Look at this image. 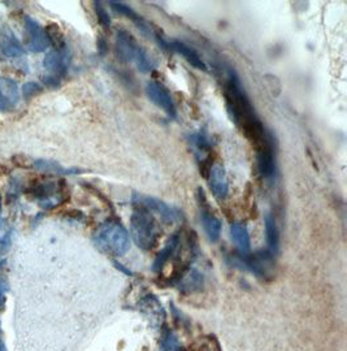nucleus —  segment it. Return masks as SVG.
Returning <instances> with one entry per match:
<instances>
[{"label": "nucleus", "instance_id": "obj_26", "mask_svg": "<svg viewBox=\"0 0 347 351\" xmlns=\"http://www.w3.org/2000/svg\"><path fill=\"white\" fill-rule=\"evenodd\" d=\"M94 11H95V14H97L99 25L101 27H104V29H110L111 27V17H110V14L107 12L104 4L100 3V1H95L94 3Z\"/></svg>", "mask_w": 347, "mask_h": 351}, {"label": "nucleus", "instance_id": "obj_31", "mask_svg": "<svg viewBox=\"0 0 347 351\" xmlns=\"http://www.w3.org/2000/svg\"><path fill=\"white\" fill-rule=\"evenodd\" d=\"M0 351H7V349H5V346H4V343L0 341Z\"/></svg>", "mask_w": 347, "mask_h": 351}, {"label": "nucleus", "instance_id": "obj_32", "mask_svg": "<svg viewBox=\"0 0 347 351\" xmlns=\"http://www.w3.org/2000/svg\"><path fill=\"white\" fill-rule=\"evenodd\" d=\"M0 215H1V198H0Z\"/></svg>", "mask_w": 347, "mask_h": 351}, {"label": "nucleus", "instance_id": "obj_3", "mask_svg": "<svg viewBox=\"0 0 347 351\" xmlns=\"http://www.w3.org/2000/svg\"><path fill=\"white\" fill-rule=\"evenodd\" d=\"M130 232L136 246L145 251L155 249L161 234L160 228L154 217V213L136 204H134V210L130 217Z\"/></svg>", "mask_w": 347, "mask_h": 351}, {"label": "nucleus", "instance_id": "obj_14", "mask_svg": "<svg viewBox=\"0 0 347 351\" xmlns=\"http://www.w3.org/2000/svg\"><path fill=\"white\" fill-rule=\"evenodd\" d=\"M207 181L208 185L211 189L212 194L215 195L216 199L223 201L228 194H229V182H228V177H226V172L222 164H213L208 175H207Z\"/></svg>", "mask_w": 347, "mask_h": 351}, {"label": "nucleus", "instance_id": "obj_23", "mask_svg": "<svg viewBox=\"0 0 347 351\" xmlns=\"http://www.w3.org/2000/svg\"><path fill=\"white\" fill-rule=\"evenodd\" d=\"M265 237L268 243V251L276 255L280 247V232L272 215H267L265 217Z\"/></svg>", "mask_w": 347, "mask_h": 351}, {"label": "nucleus", "instance_id": "obj_16", "mask_svg": "<svg viewBox=\"0 0 347 351\" xmlns=\"http://www.w3.org/2000/svg\"><path fill=\"white\" fill-rule=\"evenodd\" d=\"M110 5L112 10L116 13H120L121 16H125L126 19H129L134 25L142 32V34H145L146 37H154L155 32L152 30V27L149 23L146 21V19L143 16H141L139 13L136 12L132 7L126 5L121 1H111Z\"/></svg>", "mask_w": 347, "mask_h": 351}, {"label": "nucleus", "instance_id": "obj_13", "mask_svg": "<svg viewBox=\"0 0 347 351\" xmlns=\"http://www.w3.org/2000/svg\"><path fill=\"white\" fill-rule=\"evenodd\" d=\"M0 52L10 59L21 58L25 53L24 46L14 34L11 26L3 25L0 27Z\"/></svg>", "mask_w": 347, "mask_h": 351}, {"label": "nucleus", "instance_id": "obj_17", "mask_svg": "<svg viewBox=\"0 0 347 351\" xmlns=\"http://www.w3.org/2000/svg\"><path fill=\"white\" fill-rule=\"evenodd\" d=\"M168 51H174L176 53L181 55L187 63L190 64L191 66L197 68L199 71H203V72L207 71V65L203 62V59L199 56L198 52L194 49H191L190 46H187V43H184L178 39L168 40Z\"/></svg>", "mask_w": 347, "mask_h": 351}, {"label": "nucleus", "instance_id": "obj_2", "mask_svg": "<svg viewBox=\"0 0 347 351\" xmlns=\"http://www.w3.org/2000/svg\"><path fill=\"white\" fill-rule=\"evenodd\" d=\"M27 198L36 202L40 208L52 210L69 199L68 184L62 178H39L25 189Z\"/></svg>", "mask_w": 347, "mask_h": 351}, {"label": "nucleus", "instance_id": "obj_10", "mask_svg": "<svg viewBox=\"0 0 347 351\" xmlns=\"http://www.w3.org/2000/svg\"><path fill=\"white\" fill-rule=\"evenodd\" d=\"M146 94L156 107H159L168 117H177V108L174 104L171 91L159 81H149L146 84Z\"/></svg>", "mask_w": 347, "mask_h": 351}, {"label": "nucleus", "instance_id": "obj_27", "mask_svg": "<svg viewBox=\"0 0 347 351\" xmlns=\"http://www.w3.org/2000/svg\"><path fill=\"white\" fill-rule=\"evenodd\" d=\"M43 91V86L39 82H26L23 85V97L26 101L33 99L34 97L39 95Z\"/></svg>", "mask_w": 347, "mask_h": 351}, {"label": "nucleus", "instance_id": "obj_5", "mask_svg": "<svg viewBox=\"0 0 347 351\" xmlns=\"http://www.w3.org/2000/svg\"><path fill=\"white\" fill-rule=\"evenodd\" d=\"M71 63L72 52L68 46L50 51L43 60V68L46 71V75L42 77V82L49 88H55L60 86L62 78L68 73Z\"/></svg>", "mask_w": 347, "mask_h": 351}, {"label": "nucleus", "instance_id": "obj_29", "mask_svg": "<svg viewBox=\"0 0 347 351\" xmlns=\"http://www.w3.org/2000/svg\"><path fill=\"white\" fill-rule=\"evenodd\" d=\"M13 163L20 168H33V162L26 160L25 155H16L12 159Z\"/></svg>", "mask_w": 347, "mask_h": 351}, {"label": "nucleus", "instance_id": "obj_25", "mask_svg": "<svg viewBox=\"0 0 347 351\" xmlns=\"http://www.w3.org/2000/svg\"><path fill=\"white\" fill-rule=\"evenodd\" d=\"M8 293V280H7V267L5 262H0V310L4 307Z\"/></svg>", "mask_w": 347, "mask_h": 351}, {"label": "nucleus", "instance_id": "obj_22", "mask_svg": "<svg viewBox=\"0 0 347 351\" xmlns=\"http://www.w3.org/2000/svg\"><path fill=\"white\" fill-rule=\"evenodd\" d=\"M178 288L182 291L187 293H194V291H200L204 285V277L199 272L198 269H191L190 272H187L184 276L180 278L178 281Z\"/></svg>", "mask_w": 347, "mask_h": 351}, {"label": "nucleus", "instance_id": "obj_11", "mask_svg": "<svg viewBox=\"0 0 347 351\" xmlns=\"http://www.w3.org/2000/svg\"><path fill=\"white\" fill-rule=\"evenodd\" d=\"M256 149V162H258V171L263 178L271 180L276 175V151L273 146V138L270 136L264 139Z\"/></svg>", "mask_w": 347, "mask_h": 351}, {"label": "nucleus", "instance_id": "obj_28", "mask_svg": "<svg viewBox=\"0 0 347 351\" xmlns=\"http://www.w3.org/2000/svg\"><path fill=\"white\" fill-rule=\"evenodd\" d=\"M21 182H20V180L19 178H13L12 181H11V184H10V191H8V195L10 197H12V198H17V195L20 194V191H21Z\"/></svg>", "mask_w": 347, "mask_h": 351}, {"label": "nucleus", "instance_id": "obj_30", "mask_svg": "<svg viewBox=\"0 0 347 351\" xmlns=\"http://www.w3.org/2000/svg\"><path fill=\"white\" fill-rule=\"evenodd\" d=\"M98 45H99L100 53H106V51H107V45H106V40H104V39H101V38H99V40H98Z\"/></svg>", "mask_w": 347, "mask_h": 351}, {"label": "nucleus", "instance_id": "obj_15", "mask_svg": "<svg viewBox=\"0 0 347 351\" xmlns=\"http://www.w3.org/2000/svg\"><path fill=\"white\" fill-rule=\"evenodd\" d=\"M19 85L7 77H0V112H10L20 101Z\"/></svg>", "mask_w": 347, "mask_h": 351}, {"label": "nucleus", "instance_id": "obj_20", "mask_svg": "<svg viewBox=\"0 0 347 351\" xmlns=\"http://www.w3.org/2000/svg\"><path fill=\"white\" fill-rule=\"evenodd\" d=\"M33 168H36L40 172L50 173V175L56 176H73L81 173L82 171L78 168H65L59 163L53 160H47V159H37L33 162Z\"/></svg>", "mask_w": 347, "mask_h": 351}, {"label": "nucleus", "instance_id": "obj_4", "mask_svg": "<svg viewBox=\"0 0 347 351\" xmlns=\"http://www.w3.org/2000/svg\"><path fill=\"white\" fill-rule=\"evenodd\" d=\"M94 243L111 256H123L129 250V233L119 221H107L94 234Z\"/></svg>", "mask_w": 347, "mask_h": 351}, {"label": "nucleus", "instance_id": "obj_7", "mask_svg": "<svg viewBox=\"0 0 347 351\" xmlns=\"http://www.w3.org/2000/svg\"><path fill=\"white\" fill-rule=\"evenodd\" d=\"M133 204L136 206H142L146 210H149V213H156L161 217L163 221L168 223V224H174V223H182L184 221V213L174 207L165 202L160 201L158 198L149 197V195H142V194H136L134 193L133 198H132Z\"/></svg>", "mask_w": 347, "mask_h": 351}, {"label": "nucleus", "instance_id": "obj_18", "mask_svg": "<svg viewBox=\"0 0 347 351\" xmlns=\"http://www.w3.org/2000/svg\"><path fill=\"white\" fill-rule=\"evenodd\" d=\"M139 308L152 324H161L165 320V311L154 294L145 295L139 302Z\"/></svg>", "mask_w": 347, "mask_h": 351}, {"label": "nucleus", "instance_id": "obj_9", "mask_svg": "<svg viewBox=\"0 0 347 351\" xmlns=\"http://www.w3.org/2000/svg\"><path fill=\"white\" fill-rule=\"evenodd\" d=\"M115 50H116L117 58L123 63H134L139 52L143 50V47L136 42V38L130 32L120 27L116 30Z\"/></svg>", "mask_w": 347, "mask_h": 351}, {"label": "nucleus", "instance_id": "obj_12", "mask_svg": "<svg viewBox=\"0 0 347 351\" xmlns=\"http://www.w3.org/2000/svg\"><path fill=\"white\" fill-rule=\"evenodd\" d=\"M26 38H27V47L33 52H43L50 47V39L47 37V33L45 27H42L37 20L33 17L25 16L24 20Z\"/></svg>", "mask_w": 347, "mask_h": 351}, {"label": "nucleus", "instance_id": "obj_21", "mask_svg": "<svg viewBox=\"0 0 347 351\" xmlns=\"http://www.w3.org/2000/svg\"><path fill=\"white\" fill-rule=\"evenodd\" d=\"M230 236L236 243L237 249L241 255H248L251 250V242L248 234V226L243 223H233L230 226Z\"/></svg>", "mask_w": 347, "mask_h": 351}, {"label": "nucleus", "instance_id": "obj_19", "mask_svg": "<svg viewBox=\"0 0 347 351\" xmlns=\"http://www.w3.org/2000/svg\"><path fill=\"white\" fill-rule=\"evenodd\" d=\"M180 243H181V233H176V234H174V236L171 237V239L167 242V245L164 246V249L158 254L155 262L152 264V269H154L155 272L161 271L163 267L168 263V261L174 256L177 249L180 247Z\"/></svg>", "mask_w": 347, "mask_h": 351}, {"label": "nucleus", "instance_id": "obj_1", "mask_svg": "<svg viewBox=\"0 0 347 351\" xmlns=\"http://www.w3.org/2000/svg\"><path fill=\"white\" fill-rule=\"evenodd\" d=\"M224 98L230 120L238 129H241L245 137L254 146H258L264 139L270 137V133L258 117L252 103L241 84L239 77L232 69H229L225 81Z\"/></svg>", "mask_w": 347, "mask_h": 351}, {"label": "nucleus", "instance_id": "obj_8", "mask_svg": "<svg viewBox=\"0 0 347 351\" xmlns=\"http://www.w3.org/2000/svg\"><path fill=\"white\" fill-rule=\"evenodd\" d=\"M197 197H198L199 210H200V223L203 224L204 232H206V234H207L210 241L216 242L217 239H220L223 223L212 211L203 189H198Z\"/></svg>", "mask_w": 347, "mask_h": 351}, {"label": "nucleus", "instance_id": "obj_6", "mask_svg": "<svg viewBox=\"0 0 347 351\" xmlns=\"http://www.w3.org/2000/svg\"><path fill=\"white\" fill-rule=\"evenodd\" d=\"M273 258L274 255L268 250L259 251L254 255L237 254L232 258V264L246 269L256 277L265 278L270 275V271H272Z\"/></svg>", "mask_w": 347, "mask_h": 351}, {"label": "nucleus", "instance_id": "obj_24", "mask_svg": "<svg viewBox=\"0 0 347 351\" xmlns=\"http://www.w3.org/2000/svg\"><path fill=\"white\" fill-rule=\"evenodd\" d=\"M160 351H187L174 332L167 330L161 337Z\"/></svg>", "mask_w": 347, "mask_h": 351}]
</instances>
